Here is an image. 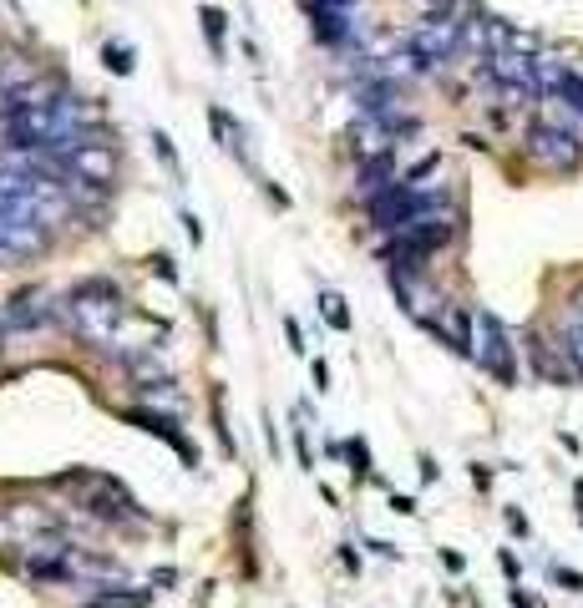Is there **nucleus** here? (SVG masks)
Returning <instances> with one entry per match:
<instances>
[{"label":"nucleus","mask_w":583,"mask_h":608,"mask_svg":"<svg viewBox=\"0 0 583 608\" xmlns=\"http://www.w3.org/2000/svg\"><path fill=\"white\" fill-rule=\"evenodd\" d=\"M558 97H563V102H569L573 112L583 117V71H569V77H563V87H558Z\"/></svg>","instance_id":"nucleus-21"},{"label":"nucleus","mask_w":583,"mask_h":608,"mask_svg":"<svg viewBox=\"0 0 583 608\" xmlns=\"http://www.w3.org/2000/svg\"><path fill=\"white\" fill-rule=\"evenodd\" d=\"M46 319H56V304H46V290H21L0 309V325H5V330H36Z\"/></svg>","instance_id":"nucleus-6"},{"label":"nucleus","mask_w":583,"mask_h":608,"mask_svg":"<svg viewBox=\"0 0 583 608\" xmlns=\"http://www.w3.org/2000/svg\"><path fill=\"white\" fill-rule=\"evenodd\" d=\"M532 71H538V92H558L563 87V77H569V67H563V56H553V52H538L532 56Z\"/></svg>","instance_id":"nucleus-16"},{"label":"nucleus","mask_w":583,"mask_h":608,"mask_svg":"<svg viewBox=\"0 0 583 608\" xmlns=\"http://www.w3.org/2000/svg\"><path fill=\"white\" fill-rule=\"evenodd\" d=\"M391 183H396V153H381V158H366V162H360V193H366V199L385 193Z\"/></svg>","instance_id":"nucleus-12"},{"label":"nucleus","mask_w":583,"mask_h":608,"mask_svg":"<svg viewBox=\"0 0 583 608\" xmlns=\"http://www.w3.org/2000/svg\"><path fill=\"white\" fill-rule=\"evenodd\" d=\"M391 290H396V300L406 304V315H412V319H422V325H437L441 300L422 284V269H391Z\"/></svg>","instance_id":"nucleus-5"},{"label":"nucleus","mask_w":583,"mask_h":608,"mask_svg":"<svg viewBox=\"0 0 583 608\" xmlns=\"http://www.w3.org/2000/svg\"><path fill=\"white\" fill-rule=\"evenodd\" d=\"M345 457H350V472H356V476H371V447H366L360 437L345 447Z\"/></svg>","instance_id":"nucleus-22"},{"label":"nucleus","mask_w":583,"mask_h":608,"mask_svg":"<svg viewBox=\"0 0 583 608\" xmlns=\"http://www.w3.org/2000/svg\"><path fill=\"white\" fill-rule=\"evenodd\" d=\"M209 122H213V137H218V147L249 162V147H244V127H239V122H228V112H218V106L209 112Z\"/></svg>","instance_id":"nucleus-14"},{"label":"nucleus","mask_w":583,"mask_h":608,"mask_svg":"<svg viewBox=\"0 0 583 608\" xmlns=\"http://www.w3.org/2000/svg\"><path fill=\"white\" fill-rule=\"evenodd\" d=\"M284 335H290V350H300V356H305V335H300V325H294V319H284Z\"/></svg>","instance_id":"nucleus-26"},{"label":"nucleus","mask_w":583,"mask_h":608,"mask_svg":"<svg viewBox=\"0 0 583 608\" xmlns=\"http://www.w3.org/2000/svg\"><path fill=\"white\" fill-rule=\"evenodd\" d=\"M553 578L563 583V588H569V594H579L583 588V573H569V568H553Z\"/></svg>","instance_id":"nucleus-24"},{"label":"nucleus","mask_w":583,"mask_h":608,"mask_svg":"<svg viewBox=\"0 0 583 608\" xmlns=\"http://www.w3.org/2000/svg\"><path fill=\"white\" fill-rule=\"evenodd\" d=\"M305 5H350V0H305Z\"/></svg>","instance_id":"nucleus-32"},{"label":"nucleus","mask_w":583,"mask_h":608,"mask_svg":"<svg viewBox=\"0 0 583 608\" xmlns=\"http://www.w3.org/2000/svg\"><path fill=\"white\" fill-rule=\"evenodd\" d=\"M0 330H5V325H0Z\"/></svg>","instance_id":"nucleus-33"},{"label":"nucleus","mask_w":583,"mask_h":608,"mask_svg":"<svg viewBox=\"0 0 583 608\" xmlns=\"http://www.w3.org/2000/svg\"><path fill=\"white\" fill-rule=\"evenodd\" d=\"M462 31H467V21H457L451 11H431L422 26L406 36V46L422 56L426 67H441V61H451V56L462 52Z\"/></svg>","instance_id":"nucleus-3"},{"label":"nucleus","mask_w":583,"mask_h":608,"mask_svg":"<svg viewBox=\"0 0 583 608\" xmlns=\"http://www.w3.org/2000/svg\"><path fill=\"white\" fill-rule=\"evenodd\" d=\"M294 447H300V466H310V472H315V457H310V437H305V426H300V437H294Z\"/></svg>","instance_id":"nucleus-25"},{"label":"nucleus","mask_w":583,"mask_h":608,"mask_svg":"<svg viewBox=\"0 0 583 608\" xmlns=\"http://www.w3.org/2000/svg\"><path fill=\"white\" fill-rule=\"evenodd\" d=\"M528 360L548 385H569L573 375H579L573 371V360H569V350H563V345H548L543 335H528Z\"/></svg>","instance_id":"nucleus-8"},{"label":"nucleus","mask_w":583,"mask_h":608,"mask_svg":"<svg viewBox=\"0 0 583 608\" xmlns=\"http://www.w3.org/2000/svg\"><path fill=\"white\" fill-rule=\"evenodd\" d=\"M147 604H153V594H127V588H102V594H97L87 608H147Z\"/></svg>","instance_id":"nucleus-18"},{"label":"nucleus","mask_w":583,"mask_h":608,"mask_svg":"<svg viewBox=\"0 0 583 608\" xmlns=\"http://www.w3.org/2000/svg\"><path fill=\"white\" fill-rule=\"evenodd\" d=\"M67 162L77 178H87V183H97V188L117 183V153H112V147H77V153H67Z\"/></svg>","instance_id":"nucleus-10"},{"label":"nucleus","mask_w":583,"mask_h":608,"mask_svg":"<svg viewBox=\"0 0 583 608\" xmlns=\"http://www.w3.org/2000/svg\"><path fill=\"white\" fill-rule=\"evenodd\" d=\"M487 61V77L497 81V87H523V92H538V71H532V56L523 52H492L482 56ZM543 97V92H538Z\"/></svg>","instance_id":"nucleus-7"},{"label":"nucleus","mask_w":583,"mask_h":608,"mask_svg":"<svg viewBox=\"0 0 583 608\" xmlns=\"http://www.w3.org/2000/svg\"><path fill=\"white\" fill-rule=\"evenodd\" d=\"M127 421H133V426H143V431H153V437H162L168 447H178V451H183V462H188V466L199 462V451H193L183 437H178V431H172V421H168V416H158V410H127Z\"/></svg>","instance_id":"nucleus-11"},{"label":"nucleus","mask_w":583,"mask_h":608,"mask_svg":"<svg viewBox=\"0 0 583 608\" xmlns=\"http://www.w3.org/2000/svg\"><path fill=\"white\" fill-rule=\"evenodd\" d=\"M447 5H457V0H426V11H447Z\"/></svg>","instance_id":"nucleus-31"},{"label":"nucleus","mask_w":583,"mask_h":608,"mask_svg":"<svg viewBox=\"0 0 583 608\" xmlns=\"http://www.w3.org/2000/svg\"><path fill=\"white\" fill-rule=\"evenodd\" d=\"M507 528H513V532H528V517H523V513L513 507V513H507Z\"/></svg>","instance_id":"nucleus-29"},{"label":"nucleus","mask_w":583,"mask_h":608,"mask_svg":"<svg viewBox=\"0 0 583 608\" xmlns=\"http://www.w3.org/2000/svg\"><path fill=\"white\" fill-rule=\"evenodd\" d=\"M153 264H158V274L168 279V284H178V269H172V259H168V254H158V259H153Z\"/></svg>","instance_id":"nucleus-28"},{"label":"nucleus","mask_w":583,"mask_h":608,"mask_svg":"<svg viewBox=\"0 0 583 608\" xmlns=\"http://www.w3.org/2000/svg\"><path fill=\"white\" fill-rule=\"evenodd\" d=\"M183 234L193 238V244H203V224H199V218H193V213H183Z\"/></svg>","instance_id":"nucleus-27"},{"label":"nucleus","mask_w":583,"mask_h":608,"mask_svg":"<svg viewBox=\"0 0 583 608\" xmlns=\"http://www.w3.org/2000/svg\"><path fill=\"white\" fill-rule=\"evenodd\" d=\"M153 147H158V158H162V162H168V172H178V153H172L168 133H153Z\"/></svg>","instance_id":"nucleus-23"},{"label":"nucleus","mask_w":583,"mask_h":608,"mask_svg":"<svg viewBox=\"0 0 583 608\" xmlns=\"http://www.w3.org/2000/svg\"><path fill=\"white\" fill-rule=\"evenodd\" d=\"M41 71L36 61H26V56H0V92H21V87H31Z\"/></svg>","instance_id":"nucleus-15"},{"label":"nucleus","mask_w":583,"mask_h":608,"mask_svg":"<svg viewBox=\"0 0 583 608\" xmlns=\"http://www.w3.org/2000/svg\"><path fill=\"white\" fill-rule=\"evenodd\" d=\"M472 360L482 371L492 375L497 385H517V356H513V340H507L503 319L492 309H472Z\"/></svg>","instance_id":"nucleus-2"},{"label":"nucleus","mask_w":583,"mask_h":608,"mask_svg":"<svg viewBox=\"0 0 583 608\" xmlns=\"http://www.w3.org/2000/svg\"><path fill=\"white\" fill-rule=\"evenodd\" d=\"M102 61H106V71H117V77H133V46H112V41H106V46H102Z\"/></svg>","instance_id":"nucleus-20"},{"label":"nucleus","mask_w":583,"mask_h":608,"mask_svg":"<svg viewBox=\"0 0 583 608\" xmlns=\"http://www.w3.org/2000/svg\"><path fill=\"white\" fill-rule=\"evenodd\" d=\"M81 507H87L97 522H133V517H137V513H133L137 503L117 487V482H97V487L87 492V503H81Z\"/></svg>","instance_id":"nucleus-9"},{"label":"nucleus","mask_w":583,"mask_h":608,"mask_svg":"<svg viewBox=\"0 0 583 608\" xmlns=\"http://www.w3.org/2000/svg\"><path fill=\"white\" fill-rule=\"evenodd\" d=\"M56 319H61L67 330H77L81 340L106 345L117 335V319H122V290L112 279H81V284H71V290L61 294Z\"/></svg>","instance_id":"nucleus-1"},{"label":"nucleus","mask_w":583,"mask_h":608,"mask_svg":"<svg viewBox=\"0 0 583 608\" xmlns=\"http://www.w3.org/2000/svg\"><path fill=\"white\" fill-rule=\"evenodd\" d=\"M528 158L538 162V168L569 172V168H579L583 143H579V133H569V127H548V122H532V127H528Z\"/></svg>","instance_id":"nucleus-4"},{"label":"nucleus","mask_w":583,"mask_h":608,"mask_svg":"<svg viewBox=\"0 0 583 608\" xmlns=\"http://www.w3.org/2000/svg\"><path fill=\"white\" fill-rule=\"evenodd\" d=\"M122 371L133 375V381L143 385V391H147V385L172 381V375H168V365H162L158 356H147V350H143V356H137V350H122Z\"/></svg>","instance_id":"nucleus-13"},{"label":"nucleus","mask_w":583,"mask_h":608,"mask_svg":"<svg viewBox=\"0 0 583 608\" xmlns=\"http://www.w3.org/2000/svg\"><path fill=\"white\" fill-rule=\"evenodd\" d=\"M199 21H203V36H209L213 56H224V31H228V15L218 11V5H203V11H199Z\"/></svg>","instance_id":"nucleus-17"},{"label":"nucleus","mask_w":583,"mask_h":608,"mask_svg":"<svg viewBox=\"0 0 583 608\" xmlns=\"http://www.w3.org/2000/svg\"><path fill=\"white\" fill-rule=\"evenodd\" d=\"M319 309H325V319H330V330H350V309H345V300L335 290L319 294Z\"/></svg>","instance_id":"nucleus-19"},{"label":"nucleus","mask_w":583,"mask_h":608,"mask_svg":"<svg viewBox=\"0 0 583 608\" xmlns=\"http://www.w3.org/2000/svg\"><path fill=\"white\" fill-rule=\"evenodd\" d=\"M391 507H396L401 517H412V513H416V503H412V497H391Z\"/></svg>","instance_id":"nucleus-30"}]
</instances>
